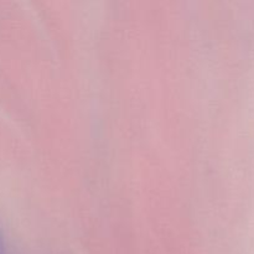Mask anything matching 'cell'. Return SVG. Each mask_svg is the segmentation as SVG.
<instances>
[{
  "label": "cell",
  "mask_w": 254,
  "mask_h": 254,
  "mask_svg": "<svg viewBox=\"0 0 254 254\" xmlns=\"http://www.w3.org/2000/svg\"><path fill=\"white\" fill-rule=\"evenodd\" d=\"M0 254H5V246H4V240H2L1 232H0Z\"/></svg>",
  "instance_id": "obj_1"
}]
</instances>
